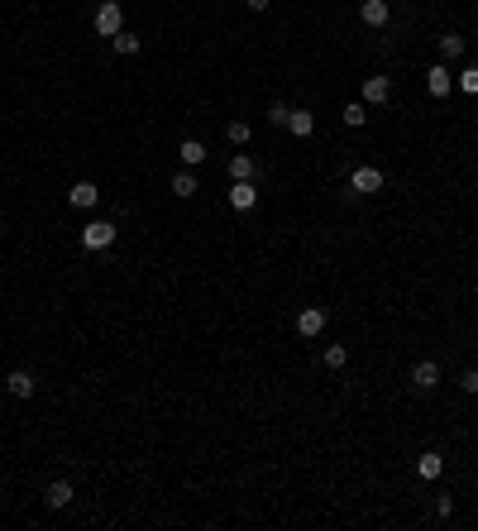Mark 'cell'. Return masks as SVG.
Masks as SVG:
<instances>
[{
    "instance_id": "obj_16",
    "label": "cell",
    "mask_w": 478,
    "mask_h": 531,
    "mask_svg": "<svg viewBox=\"0 0 478 531\" xmlns=\"http://www.w3.org/2000/svg\"><path fill=\"white\" fill-rule=\"evenodd\" d=\"M177 158L187 163V168H196V163H206V144H201V139H182V148H177Z\"/></svg>"
},
{
    "instance_id": "obj_25",
    "label": "cell",
    "mask_w": 478,
    "mask_h": 531,
    "mask_svg": "<svg viewBox=\"0 0 478 531\" xmlns=\"http://www.w3.org/2000/svg\"><path fill=\"white\" fill-rule=\"evenodd\" d=\"M459 388H464V393H478V369H464L459 373Z\"/></svg>"
},
{
    "instance_id": "obj_23",
    "label": "cell",
    "mask_w": 478,
    "mask_h": 531,
    "mask_svg": "<svg viewBox=\"0 0 478 531\" xmlns=\"http://www.w3.org/2000/svg\"><path fill=\"white\" fill-rule=\"evenodd\" d=\"M325 364H330V369H345V364H350V350H345V345H330V350H325Z\"/></svg>"
},
{
    "instance_id": "obj_6",
    "label": "cell",
    "mask_w": 478,
    "mask_h": 531,
    "mask_svg": "<svg viewBox=\"0 0 478 531\" xmlns=\"http://www.w3.org/2000/svg\"><path fill=\"white\" fill-rule=\"evenodd\" d=\"M230 206H235V211H254L258 206V187H254V182H230Z\"/></svg>"
},
{
    "instance_id": "obj_15",
    "label": "cell",
    "mask_w": 478,
    "mask_h": 531,
    "mask_svg": "<svg viewBox=\"0 0 478 531\" xmlns=\"http://www.w3.org/2000/svg\"><path fill=\"white\" fill-rule=\"evenodd\" d=\"M440 469H445V455H435V450H426L416 460V474H421V479H440Z\"/></svg>"
},
{
    "instance_id": "obj_12",
    "label": "cell",
    "mask_w": 478,
    "mask_h": 531,
    "mask_svg": "<svg viewBox=\"0 0 478 531\" xmlns=\"http://www.w3.org/2000/svg\"><path fill=\"white\" fill-rule=\"evenodd\" d=\"M387 96H392V81L387 77H364V101L368 106H382Z\"/></svg>"
},
{
    "instance_id": "obj_14",
    "label": "cell",
    "mask_w": 478,
    "mask_h": 531,
    "mask_svg": "<svg viewBox=\"0 0 478 531\" xmlns=\"http://www.w3.org/2000/svg\"><path fill=\"white\" fill-rule=\"evenodd\" d=\"M44 498H48V507H67V502H72V483L67 479H53L44 488Z\"/></svg>"
},
{
    "instance_id": "obj_18",
    "label": "cell",
    "mask_w": 478,
    "mask_h": 531,
    "mask_svg": "<svg viewBox=\"0 0 478 531\" xmlns=\"http://www.w3.org/2000/svg\"><path fill=\"white\" fill-rule=\"evenodd\" d=\"M111 49L120 53V58H134V53H139V39H134V34H129V29H120V34H115V39H111Z\"/></svg>"
},
{
    "instance_id": "obj_10",
    "label": "cell",
    "mask_w": 478,
    "mask_h": 531,
    "mask_svg": "<svg viewBox=\"0 0 478 531\" xmlns=\"http://www.w3.org/2000/svg\"><path fill=\"white\" fill-rule=\"evenodd\" d=\"M359 15H364L368 29H382V24L392 19V10H387V0H364V10H359Z\"/></svg>"
},
{
    "instance_id": "obj_7",
    "label": "cell",
    "mask_w": 478,
    "mask_h": 531,
    "mask_svg": "<svg viewBox=\"0 0 478 531\" xmlns=\"http://www.w3.org/2000/svg\"><path fill=\"white\" fill-rule=\"evenodd\" d=\"M426 86H430V96H435V101H440V96H449V86H454V72L435 63V67L426 72Z\"/></svg>"
},
{
    "instance_id": "obj_1",
    "label": "cell",
    "mask_w": 478,
    "mask_h": 531,
    "mask_svg": "<svg viewBox=\"0 0 478 531\" xmlns=\"http://www.w3.org/2000/svg\"><path fill=\"white\" fill-rule=\"evenodd\" d=\"M115 235H120V230H115L111 221H91V226L81 230V249H86V254H101V249L115 244Z\"/></svg>"
},
{
    "instance_id": "obj_13",
    "label": "cell",
    "mask_w": 478,
    "mask_h": 531,
    "mask_svg": "<svg viewBox=\"0 0 478 531\" xmlns=\"http://www.w3.org/2000/svg\"><path fill=\"white\" fill-rule=\"evenodd\" d=\"M287 129H292L297 139H311V134H316V115H311V111H292V115H287Z\"/></svg>"
},
{
    "instance_id": "obj_20",
    "label": "cell",
    "mask_w": 478,
    "mask_h": 531,
    "mask_svg": "<svg viewBox=\"0 0 478 531\" xmlns=\"http://www.w3.org/2000/svg\"><path fill=\"white\" fill-rule=\"evenodd\" d=\"M454 86H459L464 96H478V63H469V67H464L459 77H454Z\"/></svg>"
},
{
    "instance_id": "obj_5",
    "label": "cell",
    "mask_w": 478,
    "mask_h": 531,
    "mask_svg": "<svg viewBox=\"0 0 478 531\" xmlns=\"http://www.w3.org/2000/svg\"><path fill=\"white\" fill-rule=\"evenodd\" d=\"M320 330H325V311H320V306H302V316H297V335L316 340Z\"/></svg>"
},
{
    "instance_id": "obj_28",
    "label": "cell",
    "mask_w": 478,
    "mask_h": 531,
    "mask_svg": "<svg viewBox=\"0 0 478 531\" xmlns=\"http://www.w3.org/2000/svg\"><path fill=\"white\" fill-rule=\"evenodd\" d=\"M474 34H478V29H474Z\"/></svg>"
},
{
    "instance_id": "obj_2",
    "label": "cell",
    "mask_w": 478,
    "mask_h": 531,
    "mask_svg": "<svg viewBox=\"0 0 478 531\" xmlns=\"http://www.w3.org/2000/svg\"><path fill=\"white\" fill-rule=\"evenodd\" d=\"M120 29H125V10H120L115 0H106V5L96 10V34H106V39H115Z\"/></svg>"
},
{
    "instance_id": "obj_17",
    "label": "cell",
    "mask_w": 478,
    "mask_h": 531,
    "mask_svg": "<svg viewBox=\"0 0 478 531\" xmlns=\"http://www.w3.org/2000/svg\"><path fill=\"white\" fill-rule=\"evenodd\" d=\"M225 139H230V144H235V148H244V144H249V139H254V129L244 125V120H230V125H225Z\"/></svg>"
},
{
    "instance_id": "obj_4",
    "label": "cell",
    "mask_w": 478,
    "mask_h": 531,
    "mask_svg": "<svg viewBox=\"0 0 478 531\" xmlns=\"http://www.w3.org/2000/svg\"><path fill=\"white\" fill-rule=\"evenodd\" d=\"M412 388L416 393H435V388H440V364H435V359H421L412 369Z\"/></svg>"
},
{
    "instance_id": "obj_26",
    "label": "cell",
    "mask_w": 478,
    "mask_h": 531,
    "mask_svg": "<svg viewBox=\"0 0 478 531\" xmlns=\"http://www.w3.org/2000/svg\"><path fill=\"white\" fill-rule=\"evenodd\" d=\"M435 512L449 517V512H454V498H449V493H445V498H435Z\"/></svg>"
},
{
    "instance_id": "obj_3",
    "label": "cell",
    "mask_w": 478,
    "mask_h": 531,
    "mask_svg": "<svg viewBox=\"0 0 478 531\" xmlns=\"http://www.w3.org/2000/svg\"><path fill=\"white\" fill-rule=\"evenodd\" d=\"M382 182H387V177H382L378 168H354V173H350V192L373 196V192H382Z\"/></svg>"
},
{
    "instance_id": "obj_19",
    "label": "cell",
    "mask_w": 478,
    "mask_h": 531,
    "mask_svg": "<svg viewBox=\"0 0 478 531\" xmlns=\"http://www.w3.org/2000/svg\"><path fill=\"white\" fill-rule=\"evenodd\" d=\"M173 196H182V201H187V196H196V177H191V168H182V173L173 177Z\"/></svg>"
},
{
    "instance_id": "obj_24",
    "label": "cell",
    "mask_w": 478,
    "mask_h": 531,
    "mask_svg": "<svg viewBox=\"0 0 478 531\" xmlns=\"http://www.w3.org/2000/svg\"><path fill=\"white\" fill-rule=\"evenodd\" d=\"M287 115H292V106H283V101H273V106H268V120H273V125H287Z\"/></svg>"
},
{
    "instance_id": "obj_11",
    "label": "cell",
    "mask_w": 478,
    "mask_h": 531,
    "mask_svg": "<svg viewBox=\"0 0 478 531\" xmlns=\"http://www.w3.org/2000/svg\"><path fill=\"white\" fill-rule=\"evenodd\" d=\"M225 173H230V182H254V158H249V153H235V158L225 163Z\"/></svg>"
},
{
    "instance_id": "obj_9",
    "label": "cell",
    "mask_w": 478,
    "mask_h": 531,
    "mask_svg": "<svg viewBox=\"0 0 478 531\" xmlns=\"http://www.w3.org/2000/svg\"><path fill=\"white\" fill-rule=\"evenodd\" d=\"M5 388H10V398H34V373L29 369H10L5 373Z\"/></svg>"
},
{
    "instance_id": "obj_22",
    "label": "cell",
    "mask_w": 478,
    "mask_h": 531,
    "mask_svg": "<svg viewBox=\"0 0 478 531\" xmlns=\"http://www.w3.org/2000/svg\"><path fill=\"white\" fill-rule=\"evenodd\" d=\"M340 120H345V125H350V129H359V125H364V120H368V111H364V106H359V101H350Z\"/></svg>"
},
{
    "instance_id": "obj_21",
    "label": "cell",
    "mask_w": 478,
    "mask_h": 531,
    "mask_svg": "<svg viewBox=\"0 0 478 531\" xmlns=\"http://www.w3.org/2000/svg\"><path fill=\"white\" fill-rule=\"evenodd\" d=\"M440 53L445 58H464V39L459 34H440Z\"/></svg>"
},
{
    "instance_id": "obj_8",
    "label": "cell",
    "mask_w": 478,
    "mask_h": 531,
    "mask_svg": "<svg viewBox=\"0 0 478 531\" xmlns=\"http://www.w3.org/2000/svg\"><path fill=\"white\" fill-rule=\"evenodd\" d=\"M67 201H72L77 211H91L96 201H101V187H96V182H77V187L67 192Z\"/></svg>"
},
{
    "instance_id": "obj_27",
    "label": "cell",
    "mask_w": 478,
    "mask_h": 531,
    "mask_svg": "<svg viewBox=\"0 0 478 531\" xmlns=\"http://www.w3.org/2000/svg\"><path fill=\"white\" fill-rule=\"evenodd\" d=\"M244 5H249V10H268L273 0H244Z\"/></svg>"
}]
</instances>
